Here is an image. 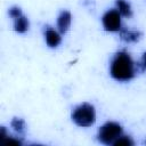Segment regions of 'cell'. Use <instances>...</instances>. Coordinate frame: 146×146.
<instances>
[{
	"mask_svg": "<svg viewBox=\"0 0 146 146\" xmlns=\"http://www.w3.org/2000/svg\"><path fill=\"white\" fill-rule=\"evenodd\" d=\"M29 29V21L25 16H19L18 18L15 19V23H14V30L18 33H24L26 32Z\"/></svg>",
	"mask_w": 146,
	"mask_h": 146,
	"instance_id": "obj_8",
	"label": "cell"
},
{
	"mask_svg": "<svg viewBox=\"0 0 146 146\" xmlns=\"http://www.w3.org/2000/svg\"><path fill=\"white\" fill-rule=\"evenodd\" d=\"M113 145H115V146H122V145H124V146H132L133 145V141L131 140V138H129V137H119L115 141H114V144Z\"/></svg>",
	"mask_w": 146,
	"mask_h": 146,
	"instance_id": "obj_11",
	"label": "cell"
},
{
	"mask_svg": "<svg viewBox=\"0 0 146 146\" xmlns=\"http://www.w3.org/2000/svg\"><path fill=\"white\" fill-rule=\"evenodd\" d=\"M46 42L49 47H57L60 43V35L55 30L46 31Z\"/></svg>",
	"mask_w": 146,
	"mask_h": 146,
	"instance_id": "obj_6",
	"label": "cell"
},
{
	"mask_svg": "<svg viewBox=\"0 0 146 146\" xmlns=\"http://www.w3.org/2000/svg\"><path fill=\"white\" fill-rule=\"evenodd\" d=\"M116 6H117V9H119L117 11L121 15H123L125 17H130L132 15L131 7H130L129 2H127L125 0H116Z\"/></svg>",
	"mask_w": 146,
	"mask_h": 146,
	"instance_id": "obj_9",
	"label": "cell"
},
{
	"mask_svg": "<svg viewBox=\"0 0 146 146\" xmlns=\"http://www.w3.org/2000/svg\"><path fill=\"white\" fill-rule=\"evenodd\" d=\"M103 25L106 31H121V18L120 13L115 9L108 10L103 16Z\"/></svg>",
	"mask_w": 146,
	"mask_h": 146,
	"instance_id": "obj_4",
	"label": "cell"
},
{
	"mask_svg": "<svg viewBox=\"0 0 146 146\" xmlns=\"http://www.w3.org/2000/svg\"><path fill=\"white\" fill-rule=\"evenodd\" d=\"M133 62L128 52L120 51L115 54L111 63V75L117 81H128L133 78Z\"/></svg>",
	"mask_w": 146,
	"mask_h": 146,
	"instance_id": "obj_1",
	"label": "cell"
},
{
	"mask_svg": "<svg viewBox=\"0 0 146 146\" xmlns=\"http://www.w3.org/2000/svg\"><path fill=\"white\" fill-rule=\"evenodd\" d=\"M72 120L79 127H90L96 121V112L92 105L83 103L72 112Z\"/></svg>",
	"mask_w": 146,
	"mask_h": 146,
	"instance_id": "obj_2",
	"label": "cell"
},
{
	"mask_svg": "<svg viewBox=\"0 0 146 146\" xmlns=\"http://www.w3.org/2000/svg\"><path fill=\"white\" fill-rule=\"evenodd\" d=\"M141 33L137 31H129V30H121V39L125 42H136L140 39Z\"/></svg>",
	"mask_w": 146,
	"mask_h": 146,
	"instance_id": "obj_7",
	"label": "cell"
},
{
	"mask_svg": "<svg viewBox=\"0 0 146 146\" xmlns=\"http://www.w3.org/2000/svg\"><path fill=\"white\" fill-rule=\"evenodd\" d=\"M71 14L67 10H63L57 18V27L60 33H65L71 25Z\"/></svg>",
	"mask_w": 146,
	"mask_h": 146,
	"instance_id": "obj_5",
	"label": "cell"
},
{
	"mask_svg": "<svg viewBox=\"0 0 146 146\" xmlns=\"http://www.w3.org/2000/svg\"><path fill=\"white\" fill-rule=\"evenodd\" d=\"M9 16H10L11 18L16 19V18H18L19 16H22V10H21L18 7H13V8L9 9Z\"/></svg>",
	"mask_w": 146,
	"mask_h": 146,
	"instance_id": "obj_12",
	"label": "cell"
},
{
	"mask_svg": "<svg viewBox=\"0 0 146 146\" xmlns=\"http://www.w3.org/2000/svg\"><path fill=\"white\" fill-rule=\"evenodd\" d=\"M11 127L14 128V130L18 133H23L24 130H25V123L22 119H17L15 117L13 121H11Z\"/></svg>",
	"mask_w": 146,
	"mask_h": 146,
	"instance_id": "obj_10",
	"label": "cell"
},
{
	"mask_svg": "<svg viewBox=\"0 0 146 146\" xmlns=\"http://www.w3.org/2000/svg\"><path fill=\"white\" fill-rule=\"evenodd\" d=\"M139 67H140V71H146V52L143 54V57L139 62Z\"/></svg>",
	"mask_w": 146,
	"mask_h": 146,
	"instance_id": "obj_13",
	"label": "cell"
},
{
	"mask_svg": "<svg viewBox=\"0 0 146 146\" xmlns=\"http://www.w3.org/2000/svg\"><path fill=\"white\" fill-rule=\"evenodd\" d=\"M121 133H122V128L120 124L115 122H107L99 129L98 139L100 143L105 145H111L114 144V141L121 136Z\"/></svg>",
	"mask_w": 146,
	"mask_h": 146,
	"instance_id": "obj_3",
	"label": "cell"
}]
</instances>
